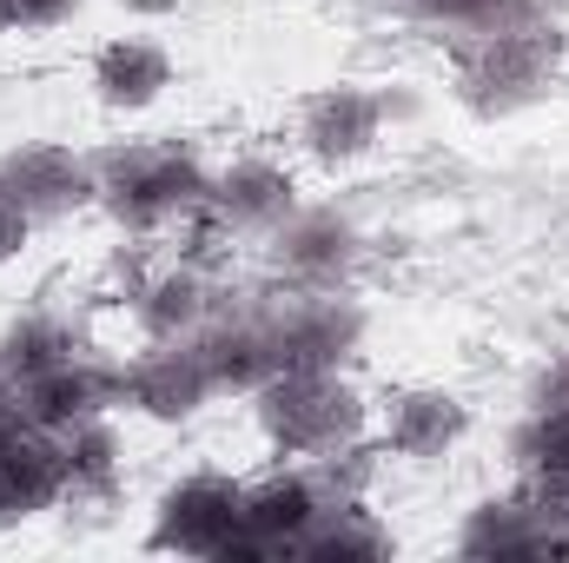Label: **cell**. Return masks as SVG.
Here are the masks:
<instances>
[{"instance_id": "cell-1", "label": "cell", "mask_w": 569, "mask_h": 563, "mask_svg": "<svg viewBox=\"0 0 569 563\" xmlns=\"http://www.w3.org/2000/svg\"><path fill=\"white\" fill-rule=\"evenodd\" d=\"M569 60L563 20H530V27H490V33H457L450 47V87L477 120H510L537 107Z\"/></svg>"}, {"instance_id": "cell-2", "label": "cell", "mask_w": 569, "mask_h": 563, "mask_svg": "<svg viewBox=\"0 0 569 563\" xmlns=\"http://www.w3.org/2000/svg\"><path fill=\"white\" fill-rule=\"evenodd\" d=\"M252 412H259V437L284 464H325L351 451L371 418L365 392L345 372H279L252 392Z\"/></svg>"}, {"instance_id": "cell-3", "label": "cell", "mask_w": 569, "mask_h": 563, "mask_svg": "<svg viewBox=\"0 0 569 563\" xmlns=\"http://www.w3.org/2000/svg\"><path fill=\"white\" fill-rule=\"evenodd\" d=\"M93 172H100V213L120 233L186 226L212 199V172L179 146H113V152H93Z\"/></svg>"}, {"instance_id": "cell-4", "label": "cell", "mask_w": 569, "mask_h": 563, "mask_svg": "<svg viewBox=\"0 0 569 563\" xmlns=\"http://www.w3.org/2000/svg\"><path fill=\"white\" fill-rule=\"evenodd\" d=\"M246 524V484L226 477V471H192L179 477L159 511H152V531H146V551H166V557H212L232 544V531Z\"/></svg>"}, {"instance_id": "cell-5", "label": "cell", "mask_w": 569, "mask_h": 563, "mask_svg": "<svg viewBox=\"0 0 569 563\" xmlns=\"http://www.w3.org/2000/svg\"><path fill=\"white\" fill-rule=\"evenodd\" d=\"M0 192L33 219H67L100 206V172L93 152H73L60 140H20L0 152Z\"/></svg>"}, {"instance_id": "cell-6", "label": "cell", "mask_w": 569, "mask_h": 563, "mask_svg": "<svg viewBox=\"0 0 569 563\" xmlns=\"http://www.w3.org/2000/svg\"><path fill=\"white\" fill-rule=\"evenodd\" d=\"M266 338H272L279 372H345L351 352L365 345V312L351 298H338V292H305L279 318H266Z\"/></svg>"}, {"instance_id": "cell-7", "label": "cell", "mask_w": 569, "mask_h": 563, "mask_svg": "<svg viewBox=\"0 0 569 563\" xmlns=\"http://www.w3.org/2000/svg\"><path fill=\"white\" fill-rule=\"evenodd\" d=\"M365 259V233L338 206H298L272 233V266L298 292H338Z\"/></svg>"}, {"instance_id": "cell-8", "label": "cell", "mask_w": 569, "mask_h": 563, "mask_svg": "<svg viewBox=\"0 0 569 563\" xmlns=\"http://www.w3.org/2000/svg\"><path fill=\"white\" fill-rule=\"evenodd\" d=\"M212 398H219V392H212V378H206L192 338H186V345H146L140 358L120 365V405L140 412V418H152V424H192Z\"/></svg>"}, {"instance_id": "cell-9", "label": "cell", "mask_w": 569, "mask_h": 563, "mask_svg": "<svg viewBox=\"0 0 569 563\" xmlns=\"http://www.w3.org/2000/svg\"><path fill=\"white\" fill-rule=\"evenodd\" d=\"M385 93H371V87H318L305 107H298V146L325 166V172H338V166H358L371 146L385 140Z\"/></svg>"}, {"instance_id": "cell-10", "label": "cell", "mask_w": 569, "mask_h": 563, "mask_svg": "<svg viewBox=\"0 0 569 563\" xmlns=\"http://www.w3.org/2000/svg\"><path fill=\"white\" fill-rule=\"evenodd\" d=\"M107 412H120V372L93 365L87 352L20 385V418H27V431H47V437H67L73 424L107 418Z\"/></svg>"}, {"instance_id": "cell-11", "label": "cell", "mask_w": 569, "mask_h": 563, "mask_svg": "<svg viewBox=\"0 0 569 563\" xmlns=\"http://www.w3.org/2000/svg\"><path fill=\"white\" fill-rule=\"evenodd\" d=\"M470 437V405L443 385H405L385 398V451L405 464H437Z\"/></svg>"}, {"instance_id": "cell-12", "label": "cell", "mask_w": 569, "mask_h": 563, "mask_svg": "<svg viewBox=\"0 0 569 563\" xmlns=\"http://www.w3.org/2000/svg\"><path fill=\"white\" fill-rule=\"evenodd\" d=\"M212 219L226 233H259L272 239L284 219L298 213V179L284 172L279 159H232L226 172H212Z\"/></svg>"}, {"instance_id": "cell-13", "label": "cell", "mask_w": 569, "mask_h": 563, "mask_svg": "<svg viewBox=\"0 0 569 563\" xmlns=\"http://www.w3.org/2000/svg\"><path fill=\"white\" fill-rule=\"evenodd\" d=\"M325 504H331V497H325L318 471H305V464H279L272 477L246 484V531H252L272 557H298V544H305V531L318 524Z\"/></svg>"}, {"instance_id": "cell-14", "label": "cell", "mask_w": 569, "mask_h": 563, "mask_svg": "<svg viewBox=\"0 0 569 563\" xmlns=\"http://www.w3.org/2000/svg\"><path fill=\"white\" fill-rule=\"evenodd\" d=\"M53 504H67V457H60V437L20 431V437L0 451V531L33 524V517H47Z\"/></svg>"}, {"instance_id": "cell-15", "label": "cell", "mask_w": 569, "mask_h": 563, "mask_svg": "<svg viewBox=\"0 0 569 563\" xmlns=\"http://www.w3.org/2000/svg\"><path fill=\"white\" fill-rule=\"evenodd\" d=\"M87 80H93V100L107 113H146L172 87V53L159 40H146V33H120V40H107L93 53Z\"/></svg>"}, {"instance_id": "cell-16", "label": "cell", "mask_w": 569, "mask_h": 563, "mask_svg": "<svg viewBox=\"0 0 569 563\" xmlns=\"http://www.w3.org/2000/svg\"><path fill=\"white\" fill-rule=\"evenodd\" d=\"M206 318H212V279L186 259L133 285V325L146 345H186Z\"/></svg>"}, {"instance_id": "cell-17", "label": "cell", "mask_w": 569, "mask_h": 563, "mask_svg": "<svg viewBox=\"0 0 569 563\" xmlns=\"http://www.w3.org/2000/svg\"><path fill=\"white\" fill-rule=\"evenodd\" d=\"M192 352H199V365H206V378H212L219 398H252L279 372L272 365V338L252 318H206L192 332Z\"/></svg>"}, {"instance_id": "cell-18", "label": "cell", "mask_w": 569, "mask_h": 563, "mask_svg": "<svg viewBox=\"0 0 569 563\" xmlns=\"http://www.w3.org/2000/svg\"><path fill=\"white\" fill-rule=\"evenodd\" d=\"M457 551H463V557H550V537H543L537 511L523 504V491L510 484L503 497H483V504L463 517Z\"/></svg>"}, {"instance_id": "cell-19", "label": "cell", "mask_w": 569, "mask_h": 563, "mask_svg": "<svg viewBox=\"0 0 569 563\" xmlns=\"http://www.w3.org/2000/svg\"><path fill=\"white\" fill-rule=\"evenodd\" d=\"M80 352H87V345H80V332H73L67 318H53V312H20V318L0 332V378L20 392L27 378L67 365V358H80Z\"/></svg>"}, {"instance_id": "cell-20", "label": "cell", "mask_w": 569, "mask_h": 563, "mask_svg": "<svg viewBox=\"0 0 569 563\" xmlns=\"http://www.w3.org/2000/svg\"><path fill=\"white\" fill-rule=\"evenodd\" d=\"M298 557H338V563H371V557H391V531L358 504V497H331L318 511V524L305 531Z\"/></svg>"}, {"instance_id": "cell-21", "label": "cell", "mask_w": 569, "mask_h": 563, "mask_svg": "<svg viewBox=\"0 0 569 563\" xmlns=\"http://www.w3.org/2000/svg\"><path fill=\"white\" fill-rule=\"evenodd\" d=\"M398 13L443 27V33H490V27H530L557 20V0H391Z\"/></svg>"}, {"instance_id": "cell-22", "label": "cell", "mask_w": 569, "mask_h": 563, "mask_svg": "<svg viewBox=\"0 0 569 563\" xmlns=\"http://www.w3.org/2000/svg\"><path fill=\"white\" fill-rule=\"evenodd\" d=\"M60 457H67V497H113L120 491V431H113V412L73 424L60 437Z\"/></svg>"}, {"instance_id": "cell-23", "label": "cell", "mask_w": 569, "mask_h": 563, "mask_svg": "<svg viewBox=\"0 0 569 563\" xmlns=\"http://www.w3.org/2000/svg\"><path fill=\"white\" fill-rule=\"evenodd\" d=\"M517 477H569V412H523L510 431Z\"/></svg>"}, {"instance_id": "cell-24", "label": "cell", "mask_w": 569, "mask_h": 563, "mask_svg": "<svg viewBox=\"0 0 569 563\" xmlns=\"http://www.w3.org/2000/svg\"><path fill=\"white\" fill-rule=\"evenodd\" d=\"M530 412H569V352H550L530 378Z\"/></svg>"}, {"instance_id": "cell-25", "label": "cell", "mask_w": 569, "mask_h": 563, "mask_svg": "<svg viewBox=\"0 0 569 563\" xmlns=\"http://www.w3.org/2000/svg\"><path fill=\"white\" fill-rule=\"evenodd\" d=\"M7 7V27L13 33H40V27H60L80 13V0H0Z\"/></svg>"}, {"instance_id": "cell-26", "label": "cell", "mask_w": 569, "mask_h": 563, "mask_svg": "<svg viewBox=\"0 0 569 563\" xmlns=\"http://www.w3.org/2000/svg\"><path fill=\"white\" fill-rule=\"evenodd\" d=\"M33 226H40V219H33V213H20V206H13V199L0 192V266H13V259L27 253Z\"/></svg>"}, {"instance_id": "cell-27", "label": "cell", "mask_w": 569, "mask_h": 563, "mask_svg": "<svg viewBox=\"0 0 569 563\" xmlns=\"http://www.w3.org/2000/svg\"><path fill=\"white\" fill-rule=\"evenodd\" d=\"M20 431H27V418H20V392H13V385L0 378V451H7V444H13Z\"/></svg>"}, {"instance_id": "cell-28", "label": "cell", "mask_w": 569, "mask_h": 563, "mask_svg": "<svg viewBox=\"0 0 569 563\" xmlns=\"http://www.w3.org/2000/svg\"><path fill=\"white\" fill-rule=\"evenodd\" d=\"M120 7H127L133 20H172V13H179L186 0H120Z\"/></svg>"}, {"instance_id": "cell-29", "label": "cell", "mask_w": 569, "mask_h": 563, "mask_svg": "<svg viewBox=\"0 0 569 563\" xmlns=\"http://www.w3.org/2000/svg\"><path fill=\"white\" fill-rule=\"evenodd\" d=\"M0 33H13V27H7V7H0Z\"/></svg>"}]
</instances>
